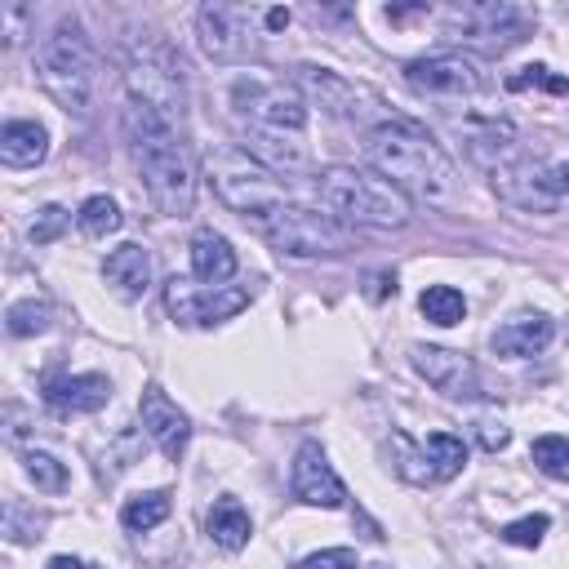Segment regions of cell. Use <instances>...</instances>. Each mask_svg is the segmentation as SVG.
<instances>
[{
    "mask_svg": "<svg viewBox=\"0 0 569 569\" xmlns=\"http://www.w3.org/2000/svg\"><path fill=\"white\" fill-rule=\"evenodd\" d=\"M93 569H98V565H93Z\"/></svg>",
    "mask_w": 569,
    "mask_h": 569,
    "instance_id": "60d3db41",
    "label": "cell"
},
{
    "mask_svg": "<svg viewBox=\"0 0 569 569\" xmlns=\"http://www.w3.org/2000/svg\"><path fill=\"white\" fill-rule=\"evenodd\" d=\"M231 102H236V111L249 116L253 129L302 133V124H307V102L298 98V89H289L280 80H236Z\"/></svg>",
    "mask_w": 569,
    "mask_h": 569,
    "instance_id": "9c48e42d",
    "label": "cell"
},
{
    "mask_svg": "<svg viewBox=\"0 0 569 569\" xmlns=\"http://www.w3.org/2000/svg\"><path fill=\"white\" fill-rule=\"evenodd\" d=\"M138 418H142V431L160 445V453H164L169 462H182L187 440H191V418H187L160 387H147V391H142Z\"/></svg>",
    "mask_w": 569,
    "mask_h": 569,
    "instance_id": "9a60e30c",
    "label": "cell"
},
{
    "mask_svg": "<svg viewBox=\"0 0 569 569\" xmlns=\"http://www.w3.org/2000/svg\"><path fill=\"white\" fill-rule=\"evenodd\" d=\"M547 516L538 511V516H520V520H511V525H502V542H511V547H538L542 542V533H547Z\"/></svg>",
    "mask_w": 569,
    "mask_h": 569,
    "instance_id": "836d02e7",
    "label": "cell"
},
{
    "mask_svg": "<svg viewBox=\"0 0 569 569\" xmlns=\"http://www.w3.org/2000/svg\"><path fill=\"white\" fill-rule=\"evenodd\" d=\"M267 27H289V9H271L267 13Z\"/></svg>",
    "mask_w": 569,
    "mask_h": 569,
    "instance_id": "ab89813d",
    "label": "cell"
},
{
    "mask_svg": "<svg viewBox=\"0 0 569 569\" xmlns=\"http://www.w3.org/2000/svg\"><path fill=\"white\" fill-rule=\"evenodd\" d=\"M293 493L307 507H325V511L347 507V489H342L338 471L329 467V458H325V449L316 440H302L298 445V458H293Z\"/></svg>",
    "mask_w": 569,
    "mask_h": 569,
    "instance_id": "5bb4252c",
    "label": "cell"
},
{
    "mask_svg": "<svg viewBox=\"0 0 569 569\" xmlns=\"http://www.w3.org/2000/svg\"><path fill=\"white\" fill-rule=\"evenodd\" d=\"M302 569H356V551L351 547H329L302 560Z\"/></svg>",
    "mask_w": 569,
    "mask_h": 569,
    "instance_id": "d590c367",
    "label": "cell"
},
{
    "mask_svg": "<svg viewBox=\"0 0 569 569\" xmlns=\"http://www.w3.org/2000/svg\"><path fill=\"white\" fill-rule=\"evenodd\" d=\"M160 520H169V493H164V489L133 493V498L120 507V525H124L129 533H147V529H156Z\"/></svg>",
    "mask_w": 569,
    "mask_h": 569,
    "instance_id": "4316f807",
    "label": "cell"
},
{
    "mask_svg": "<svg viewBox=\"0 0 569 569\" xmlns=\"http://www.w3.org/2000/svg\"><path fill=\"white\" fill-rule=\"evenodd\" d=\"M418 311H422L431 325L449 329V325H458V320L467 316V298H462L453 284H427L422 298H418Z\"/></svg>",
    "mask_w": 569,
    "mask_h": 569,
    "instance_id": "83f0119b",
    "label": "cell"
},
{
    "mask_svg": "<svg viewBox=\"0 0 569 569\" xmlns=\"http://www.w3.org/2000/svg\"><path fill=\"white\" fill-rule=\"evenodd\" d=\"M49 151V133L40 120H4L0 129V164L9 169H31Z\"/></svg>",
    "mask_w": 569,
    "mask_h": 569,
    "instance_id": "44dd1931",
    "label": "cell"
},
{
    "mask_svg": "<svg viewBox=\"0 0 569 569\" xmlns=\"http://www.w3.org/2000/svg\"><path fill=\"white\" fill-rule=\"evenodd\" d=\"M49 325H53V307H49L44 298H22V302H13V307L4 311V329H9L13 338L44 333Z\"/></svg>",
    "mask_w": 569,
    "mask_h": 569,
    "instance_id": "f546056e",
    "label": "cell"
},
{
    "mask_svg": "<svg viewBox=\"0 0 569 569\" xmlns=\"http://www.w3.org/2000/svg\"><path fill=\"white\" fill-rule=\"evenodd\" d=\"M22 471H27L31 485L44 489V493H62V489H67V467H62L53 453H44V449H27V453H22Z\"/></svg>",
    "mask_w": 569,
    "mask_h": 569,
    "instance_id": "4dcf8cb0",
    "label": "cell"
},
{
    "mask_svg": "<svg viewBox=\"0 0 569 569\" xmlns=\"http://www.w3.org/2000/svg\"><path fill=\"white\" fill-rule=\"evenodd\" d=\"M533 467L551 480H569V440L565 436H538L533 440Z\"/></svg>",
    "mask_w": 569,
    "mask_h": 569,
    "instance_id": "1f68e13d",
    "label": "cell"
},
{
    "mask_svg": "<svg viewBox=\"0 0 569 569\" xmlns=\"http://www.w3.org/2000/svg\"><path fill=\"white\" fill-rule=\"evenodd\" d=\"M124 129H129V147H133V164L142 173V187L151 196V204L169 218H187L196 204V169L191 156L182 147L178 120L129 102L124 111Z\"/></svg>",
    "mask_w": 569,
    "mask_h": 569,
    "instance_id": "6da1fadb",
    "label": "cell"
},
{
    "mask_svg": "<svg viewBox=\"0 0 569 569\" xmlns=\"http://www.w3.org/2000/svg\"><path fill=\"white\" fill-rule=\"evenodd\" d=\"M493 191L516 209H556L569 196V164L565 160H511L493 173Z\"/></svg>",
    "mask_w": 569,
    "mask_h": 569,
    "instance_id": "ba28073f",
    "label": "cell"
},
{
    "mask_svg": "<svg viewBox=\"0 0 569 569\" xmlns=\"http://www.w3.org/2000/svg\"><path fill=\"white\" fill-rule=\"evenodd\" d=\"M164 307L173 320L182 325H218V320H231L236 311L249 307V289H236V284H191L182 276H173L164 284Z\"/></svg>",
    "mask_w": 569,
    "mask_h": 569,
    "instance_id": "8fae6325",
    "label": "cell"
},
{
    "mask_svg": "<svg viewBox=\"0 0 569 569\" xmlns=\"http://www.w3.org/2000/svg\"><path fill=\"white\" fill-rule=\"evenodd\" d=\"M76 222H80V231H84L89 240H107L111 231H120L124 213H120V204H116L111 196H89V200L80 204Z\"/></svg>",
    "mask_w": 569,
    "mask_h": 569,
    "instance_id": "f1b7e54d",
    "label": "cell"
},
{
    "mask_svg": "<svg viewBox=\"0 0 569 569\" xmlns=\"http://www.w3.org/2000/svg\"><path fill=\"white\" fill-rule=\"evenodd\" d=\"M551 333H556V325L547 320V316H516V320H507L502 329H493V351L498 356H511V360H525V356H538L547 342H551Z\"/></svg>",
    "mask_w": 569,
    "mask_h": 569,
    "instance_id": "603a6c76",
    "label": "cell"
},
{
    "mask_svg": "<svg viewBox=\"0 0 569 569\" xmlns=\"http://www.w3.org/2000/svg\"><path fill=\"white\" fill-rule=\"evenodd\" d=\"M453 22H462V31L485 44H511L525 31V13L511 4H467L453 13Z\"/></svg>",
    "mask_w": 569,
    "mask_h": 569,
    "instance_id": "e0dca14e",
    "label": "cell"
},
{
    "mask_svg": "<svg viewBox=\"0 0 569 569\" xmlns=\"http://www.w3.org/2000/svg\"><path fill=\"white\" fill-rule=\"evenodd\" d=\"M36 76L44 84V93L76 116L93 111V93H98V58L93 44L84 36V27L76 18H62L36 49Z\"/></svg>",
    "mask_w": 569,
    "mask_h": 569,
    "instance_id": "3957f363",
    "label": "cell"
},
{
    "mask_svg": "<svg viewBox=\"0 0 569 569\" xmlns=\"http://www.w3.org/2000/svg\"><path fill=\"white\" fill-rule=\"evenodd\" d=\"M191 276L204 284H222L236 276V249L222 231H196L191 236Z\"/></svg>",
    "mask_w": 569,
    "mask_h": 569,
    "instance_id": "7402d4cb",
    "label": "cell"
},
{
    "mask_svg": "<svg viewBox=\"0 0 569 569\" xmlns=\"http://www.w3.org/2000/svg\"><path fill=\"white\" fill-rule=\"evenodd\" d=\"M365 156L396 191L418 200H445L453 191V164L440 142L413 120H382L365 133Z\"/></svg>",
    "mask_w": 569,
    "mask_h": 569,
    "instance_id": "7a4b0ae2",
    "label": "cell"
},
{
    "mask_svg": "<svg viewBox=\"0 0 569 569\" xmlns=\"http://www.w3.org/2000/svg\"><path fill=\"white\" fill-rule=\"evenodd\" d=\"M253 525H249V511L236 502V498H218L213 511H209V538L222 547V551H240L249 542Z\"/></svg>",
    "mask_w": 569,
    "mask_h": 569,
    "instance_id": "cb8c5ba5",
    "label": "cell"
},
{
    "mask_svg": "<svg viewBox=\"0 0 569 569\" xmlns=\"http://www.w3.org/2000/svg\"><path fill=\"white\" fill-rule=\"evenodd\" d=\"M253 231L271 240L276 253L284 258H338L351 244V231L333 213H316L302 204H276L258 218H249Z\"/></svg>",
    "mask_w": 569,
    "mask_h": 569,
    "instance_id": "5b68a950",
    "label": "cell"
},
{
    "mask_svg": "<svg viewBox=\"0 0 569 569\" xmlns=\"http://www.w3.org/2000/svg\"><path fill=\"white\" fill-rule=\"evenodd\" d=\"M240 151L253 156L271 173H298V169H307V151L293 142V133H271V129H253L249 124L244 138H240Z\"/></svg>",
    "mask_w": 569,
    "mask_h": 569,
    "instance_id": "d6986e66",
    "label": "cell"
},
{
    "mask_svg": "<svg viewBox=\"0 0 569 569\" xmlns=\"http://www.w3.org/2000/svg\"><path fill=\"white\" fill-rule=\"evenodd\" d=\"M387 293H396V276H391V271H378V276H373L369 298H387Z\"/></svg>",
    "mask_w": 569,
    "mask_h": 569,
    "instance_id": "74e56055",
    "label": "cell"
},
{
    "mask_svg": "<svg viewBox=\"0 0 569 569\" xmlns=\"http://www.w3.org/2000/svg\"><path fill=\"white\" fill-rule=\"evenodd\" d=\"M44 569H93V565H84V560H76V556H53Z\"/></svg>",
    "mask_w": 569,
    "mask_h": 569,
    "instance_id": "f35d334b",
    "label": "cell"
},
{
    "mask_svg": "<svg viewBox=\"0 0 569 569\" xmlns=\"http://www.w3.org/2000/svg\"><path fill=\"white\" fill-rule=\"evenodd\" d=\"M405 80L422 98H471L485 84L480 62L471 53H458V49H440V53L413 58L405 67Z\"/></svg>",
    "mask_w": 569,
    "mask_h": 569,
    "instance_id": "30bf717a",
    "label": "cell"
},
{
    "mask_svg": "<svg viewBox=\"0 0 569 569\" xmlns=\"http://www.w3.org/2000/svg\"><path fill=\"white\" fill-rule=\"evenodd\" d=\"M467 151L485 164H502L511 151H516V129L507 120H480V124H467Z\"/></svg>",
    "mask_w": 569,
    "mask_h": 569,
    "instance_id": "d4e9b609",
    "label": "cell"
},
{
    "mask_svg": "<svg viewBox=\"0 0 569 569\" xmlns=\"http://www.w3.org/2000/svg\"><path fill=\"white\" fill-rule=\"evenodd\" d=\"M298 80H302V89H307L329 116L360 120V98H365V89H356L351 80H342V76H333V71H325V67H298Z\"/></svg>",
    "mask_w": 569,
    "mask_h": 569,
    "instance_id": "ac0fdd59",
    "label": "cell"
},
{
    "mask_svg": "<svg viewBox=\"0 0 569 569\" xmlns=\"http://www.w3.org/2000/svg\"><path fill=\"white\" fill-rule=\"evenodd\" d=\"M476 436H480V445H485L489 453H498V449L511 440V431H507L502 422H476Z\"/></svg>",
    "mask_w": 569,
    "mask_h": 569,
    "instance_id": "8d00e7d4",
    "label": "cell"
},
{
    "mask_svg": "<svg viewBox=\"0 0 569 569\" xmlns=\"http://www.w3.org/2000/svg\"><path fill=\"white\" fill-rule=\"evenodd\" d=\"M196 36H200V49L213 62H240L253 49L249 13L236 9V4H204L196 13Z\"/></svg>",
    "mask_w": 569,
    "mask_h": 569,
    "instance_id": "7c38bea8",
    "label": "cell"
},
{
    "mask_svg": "<svg viewBox=\"0 0 569 569\" xmlns=\"http://www.w3.org/2000/svg\"><path fill=\"white\" fill-rule=\"evenodd\" d=\"M67 222H71V213H67L62 204H44V209L36 213V222H31V244H49V240H58V236L67 231Z\"/></svg>",
    "mask_w": 569,
    "mask_h": 569,
    "instance_id": "e575fe53",
    "label": "cell"
},
{
    "mask_svg": "<svg viewBox=\"0 0 569 569\" xmlns=\"http://www.w3.org/2000/svg\"><path fill=\"white\" fill-rule=\"evenodd\" d=\"M102 276L116 284V293L120 298H142L147 289H151V253L142 249V244H133V240H124V244H116L107 258H102Z\"/></svg>",
    "mask_w": 569,
    "mask_h": 569,
    "instance_id": "ffe728a7",
    "label": "cell"
},
{
    "mask_svg": "<svg viewBox=\"0 0 569 569\" xmlns=\"http://www.w3.org/2000/svg\"><path fill=\"white\" fill-rule=\"evenodd\" d=\"M316 191H320V204L333 218L351 222V227L391 231V227L409 222V196L396 191L378 173H365V169H351V164H333V169H325L316 178Z\"/></svg>",
    "mask_w": 569,
    "mask_h": 569,
    "instance_id": "277c9868",
    "label": "cell"
},
{
    "mask_svg": "<svg viewBox=\"0 0 569 569\" xmlns=\"http://www.w3.org/2000/svg\"><path fill=\"white\" fill-rule=\"evenodd\" d=\"M507 89H547V93H556V98H565L569 93V80L565 76H556L551 67H542V62H533V67H520L516 76H507Z\"/></svg>",
    "mask_w": 569,
    "mask_h": 569,
    "instance_id": "d6a6232c",
    "label": "cell"
},
{
    "mask_svg": "<svg viewBox=\"0 0 569 569\" xmlns=\"http://www.w3.org/2000/svg\"><path fill=\"white\" fill-rule=\"evenodd\" d=\"M409 356H413V369H418L440 396H449V400H476V396H485V391H480V369H476L462 351L422 347V342H418Z\"/></svg>",
    "mask_w": 569,
    "mask_h": 569,
    "instance_id": "4fadbf2b",
    "label": "cell"
},
{
    "mask_svg": "<svg viewBox=\"0 0 569 569\" xmlns=\"http://www.w3.org/2000/svg\"><path fill=\"white\" fill-rule=\"evenodd\" d=\"M124 89H129V102L151 107L182 124V62L173 58L169 44H156V40L133 44L124 62Z\"/></svg>",
    "mask_w": 569,
    "mask_h": 569,
    "instance_id": "52a82bcc",
    "label": "cell"
},
{
    "mask_svg": "<svg viewBox=\"0 0 569 569\" xmlns=\"http://www.w3.org/2000/svg\"><path fill=\"white\" fill-rule=\"evenodd\" d=\"M209 182H213V196L236 209L244 222L284 204V187L271 169H262L253 156H244L240 147H227V151H209Z\"/></svg>",
    "mask_w": 569,
    "mask_h": 569,
    "instance_id": "8992f818",
    "label": "cell"
},
{
    "mask_svg": "<svg viewBox=\"0 0 569 569\" xmlns=\"http://www.w3.org/2000/svg\"><path fill=\"white\" fill-rule=\"evenodd\" d=\"M422 458H427V471H431V485H436V480H449V476L462 471L467 445H462L458 436H449V431H431V436L422 440Z\"/></svg>",
    "mask_w": 569,
    "mask_h": 569,
    "instance_id": "484cf974",
    "label": "cell"
},
{
    "mask_svg": "<svg viewBox=\"0 0 569 569\" xmlns=\"http://www.w3.org/2000/svg\"><path fill=\"white\" fill-rule=\"evenodd\" d=\"M111 400V382L102 373H58L44 382V405L58 413H93Z\"/></svg>",
    "mask_w": 569,
    "mask_h": 569,
    "instance_id": "2e32d148",
    "label": "cell"
}]
</instances>
